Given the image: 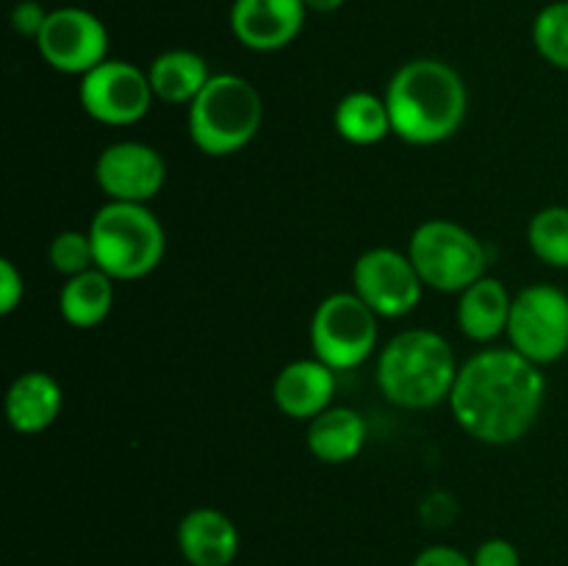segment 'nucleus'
<instances>
[{
	"label": "nucleus",
	"mask_w": 568,
	"mask_h": 566,
	"mask_svg": "<svg viewBox=\"0 0 568 566\" xmlns=\"http://www.w3.org/2000/svg\"><path fill=\"white\" fill-rule=\"evenodd\" d=\"M48 259H50V266L64 277L81 275V272L92 270L94 250H92V239H89V231L55 233L53 242H50L48 247Z\"/></svg>",
	"instance_id": "obj_24"
},
{
	"label": "nucleus",
	"mask_w": 568,
	"mask_h": 566,
	"mask_svg": "<svg viewBox=\"0 0 568 566\" xmlns=\"http://www.w3.org/2000/svg\"><path fill=\"white\" fill-rule=\"evenodd\" d=\"M94 266L114 281H142L159 270L166 253V233L144 203L109 200L89 222Z\"/></svg>",
	"instance_id": "obj_5"
},
{
	"label": "nucleus",
	"mask_w": 568,
	"mask_h": 566,
	"mask_svg": "<svg viewBox=\"0 0 568 566\" xmlns=\"http://www.w3.org/2000/svg\"><path fill=\"white\" fill-rule=\"evenodd\" d=\"M510 347L547 366L568 353V294L552 283H532L514 294L508 322Z\"/></svg>",
	"instance_id": "obj_8"
},
{
	"label": "nucleus",
	"mask_w": 568,
	"mask_h": 566,
	"mask_svg": "<svg viewBox=\"0 0 568 566\" xmlns=\"http://www.w3.org/2000/svg\"><path fill=\"white\" fill-rule=\"evenodd\" d=\"M458 370L453 344L442 333L430 327H410L381 350L375 377L388 403L425 411L449 400Z\"/></svg>",
	"instance_id": "obj_3"
},
{
	"label": "nucleus",
	"mask_w": 568,
	"mask_h": 566,
	"mask_svg": "<svg viewBox=\"0 0 568 566\" xmlns=\"http://www.w3.org/2000/svg\"><path fill=\"white\" fill-rule=\"evenodd\" d=\"M381 316L355 292H336L316 305L311 316V347L331 370L347 372L372 358Z\"/></svg>",
	"instance_id": "obj_7"
},
{
	"label": "nucleus",
	"mask_w": 568,
	"mask_h": 566,
	"mask_svg": "<svg viewBox=\"0 0 568 566\" xmlns=\"http://www.w3.org/2000/svg\"><path fill=\"white\" fill-rule=\"evenodd\" d=\"M425 289L410 255L394 247L366 250L353 266V292L381 320L408 316L422 303Z\"/></svg>",
	"instance_id": "obj_11"
},
{
	"label": "nucleus",
	"mask_w": 568,
	"mask_h": 566,
	"mask_svg": "<svg viewBox=\"0 0 568 566\" xmlns=\"http://www.w3.org/2000/svg\"><path fill=\"white\" fill-rule=\"evenodd\" d=\"M383 98L392 114L394 137L416 148H430L455 137L469 105L464 78L442 59H414L403 64Z\"/></svg>",
	"instance_id": "obj_2"
},
{
	"label": "nucleus",
	"mask_w": 568,
	"mask_h": 566,
	"mask_svg": "<svg viewBox=\"0 0 568 566\" xmlns=\"http://www.w3.org/2000/svg\"><path fill=\"white\" fill-rule=\"evenodd\" d=\"M532 44L547 64L568 72V0L547 3L532 20Z\"/></svg>",
	"instance_id": "obj_23"
},
{
	"label": "nucleus",
	"mask_w": 568,
	"mask_h": 566,
	"mask_svg": "<svg viewBox=\"0 0 568 566\" xmlns=\"http://www.w3.org/2000/svg\"><path fill=\"white\" fill-rule=\"evenodd\" d=\"M333 128L344 142L358 144V148H369L394 133L386 98H377L375 92H364V89L338 100L333 111Z\"/></svg>",
	"instance_id": "obj_21"
},
{
	"label": "nucleus",
	"mask_w": 568,
	"mask_h": 566,
	"mask_svg": "<svg viewBox=\"0 0 568 566\" xmlns=\"http://www.w3.org/2000/svg\"><path fill=\"white\" fill-rule=\"evenodd\" d=\"M39 55L48 67L64 75H87L109 59V28L92 11L81 6L50 9L44 28L33 39Z\"/></svg>",
	"instance_id": "obj_10"
},
{
	"label": "nucleus",
	"mask_w": 568,
	"mask_h": 566,
	"mask_svg": "<svg viewBox=\"0 0 568 566\" xmlns=\"http://www.w3.org/2000/svg\"><path fill=\"white\" fill-rule=\"evenodd\" d=\"M26 297V281L11 259H0V314L9 316L20 309Z\"/></svg>",
	"instance_id": "obj_25"
},
{
	"label": "nucleus",
	"mask_w": 568,
	"mask_h": 566,
	"mask_svg": "<svg viewBox=\"0 0 568 566\" xmlns=\"http://www.w3.org/2000/svg\"><path fill=\"white\" fill-rule=\"evenodd\" d=\"M305 17V0H233L231 31L247 50L275 53L300 37Z\"/></svg>",
	"instance_id": "obj_13"
},
{
	"label": "nucleus",
	"mask_w": 568,
	"mask_h": 566,
	"mask_svg": "<svg viewBox=\"0 0 568 566\" xmlns=\"http://www.w3.org/2000/svg\"><path fill=\"white\" fill-rule=\"evenodd\" d=\"M475 566H521L519 549L508 538H488L471 555Z\"/></svg>",
	"instance_id": "obj_27"
},
{
	"label": "nucleus",
	"mask_w": 568,
	"mask_h": 566,
	"mask_svg": "<svg viewBox=\"0 0 568 566\" xmlns=\"http://www.w3.org/2000/svg\"><path fill=\"white\" fill-rule=\"evenodd\" d=\"M408 255L433 292L460 294L486 277L488 253L469 228L453 220H427L410 233Z\"/></svg>",
	"instance_id": "obj_6"
},
{
	"label": "nucleus",
	"mask_w": 568,
	"mask_h": 566,
	"mask_svg": "<svg viewBox=\"0 0 568 566\" xmlns=\"http://www.w3.org/2000/svg\"><path fill=\"white\" fill-rule=\"evenodd\" d=\"M532 255L555 270H568V205H547L527 225Z\"/></svg>",
	"instance_id": "obj_22"
},
{
	"label": "nucleus",
	"mask_w": 568,
	"mask_h": 566,
	"mask_svg": "<svg viewBox=\"0 0 568 566\" xmlns=\"http://www.w3.org/2000/svg\"><path fill=\"white\" fill-rule=\"evenodd\" d=\"M111 309H114V277L98 266L67 277L59 292V314L78 331L98 327L111 314Z\"/></svg>",
	"instance_id": "obj_20"
},
{
	"label": "nucleus",
	"mask_w": 568,
	"mask_h": 566,
	"mask_svg": "<svg viewBox=\"0 0 568 566\" xmlns=\"http://www.w3.org/2000/svg\"><path fill=\"white\" fill-rule=\"evenodd\" d=\"M50 9H44L39 0H20V3L11 9V28L14 33L28 39H37L39 31L44 28V20H48Z\"/></svg>",
	"instance_id": "obj_26"
},
{
	"label": "nucleus",
	"mask_w": 568,
	"mask_h": 566,
	"mask_svg": "<svg viewBox=\"0 0 568 566\" xmlns=\"http://www.w3.org/2000/svg\"><path fill=\"white\" fill-rule=\"evenodd\" d=\"M94 181L109 200L148 205L164 189L166 164L150 144L114 142L94 161Z\"/></svg>",
	"instance_id": "obj_12"
},
{
	"label": "nucleus",
	"mask_w": 568,
	"mask_h": 566,
	"mask_svg": "<svg viewBox=\"0 0 568 566\" xmlns=\"http://www.w3.org/2000/svg\"><path fill=\"white\" fill-rule=\"evenodd\" d=\"M153 100L148 72L122 59H105L78 83V103L100 125H136L148 117Z\"/></svg>",
	"instance_id": "obj_9"
},
{
	"label": "nucleus",
	"mask_w": 568,
	"mask_h": 566,
	"mask_svg": "<svg viewBox=\"0 0 568 566\" xmlns=\"http://www.w3.org/2000/svg\"><path fill=\"white\" fill-rule=\"evenodd\" d=\"M366 438H369L366 420L347 405H331L322 411L308 422V433H305L311 455L333 466L358 458L361 449L366 447Z\"/></svg>",
	"instance_id": "obj_18"
},
{
	"label": "nucleus",
	"mask_w": 568,
	"mask_h": 566,
	"mask_svg": "<svg viewBox=\"0 0 568 566\" xmlns=\"http://www.w3.org/2000/svg\"><path fill=\"white\" fill-rule=\"evenodd\" d=\"M410 566H475V564H471V555H466L464 549L453 547V544H430V547H425L419 555H416Z\"/></svg>",
	"instance_id": "obj_28"
},
{
	"label": "nucleus",
	"mask_w": 568,
	"mask_h": 566,
	"mask_svg": "<svg viewBox=\"0 0 568 566\" xmlns=\"http://www.w3.org/2000/svg\"><path fill=\"white\" fill-rule=\"evenodd\" d=\"M264 122L261 92L236 72L211 75L203 92L192 100L186 117L189 139L194 148L214 159L247 148Z\"/></svg>",
	"instance_id": "obj_4"
},
{
	"label": "nucleus",
	"mask_w": 568,
	"mask_h": 566,
	"mask_svg": "<svg viewBox=\"0 0 568 566\" xmlns=\"http://www.w3.org/2000/svg\"><path fill=\"white\" fill-rule=\"evenodd\" d=\"M347 0H305V9L314 11V14H333L338 11Z\"/></svg>",
	"instance_id": "obj_29"
},
{
	"label": "nucleus",
	"mask_w": 568,
	"mask_h": 566,
	"mask_svg": "<svg viewBox=\"0 0 568 566\" xmlns=\"http://www.w3.org/2000/svg\"><path fill=\"white\" fill-rule=\"evenodd\" d=\"M333 394H336V370H331L316 355L286 364L272 383V400L277 411L303 422H311L331 408Z\"/></svg>",
	"instance_id": "obj_14"
},
{
	"label": "nucleus",
	"mask_w": 568,
	"mask_h": 566,
	"mask_svg": "<svg viewBox=\"0 0 568 566\" xmlns=\"http://www.w3.org/2000/svg\"><path fill=\"white\" fill-rule=\"evenodd\" d=\"M175 538L189 566H231L242 547V536L231 516L209 505L183 514Z\"/></svg>",
	"instance_id": "obj_15"
},
{
	"label": "nucleus",
	"mask_w": 568,
	"mask_h": 566,
	"mask_svg": "<svg viewBox=\"0 0 568 566\" xmlns=\"http://www.w3.org/2000/svg\"><path fill=\"white\" fill-rule=\"evenodd\" d=\"M148 78L155 100L166 105H192V100L211 81V70L200 53L175 48L155 55L153 64L148 67Z\"/></svg>",
	"instance_id": "obj_19"
},
{
	"label": "nucleus",
	"mask_w": 568,
	"mask_h": 566,
	"mask_svg": "<svg viewBox=\"0 0 568 566\" xmlns=\"http://www.w3.org/2000/svg\"><path fill=\"white\" fill-rule=\"evenodd\" d=\"M547 400V377L514 347H488L460 364L449 411L483 444H516L530 433Z\"/></svg>",
	"instance_id": "obj_1"
},
{
	"label": "nucleus",
	"mask_w": 568,
	"mask_h": 566,
	"mask_svg": "<svg viewBox=\"0 0 568 566\" xmlns=\"http://www.w3.org/2000/svg\"><path fill=\"white\" fill-rule=\"evenodd\" d=\"M61 408H64V392L59 381L42 370L22 372L6 392V420L11 431L22 436L48 431L59 420Z\"/></svg>",
	"instance_id": "obj_16"
},
{
	"label": "nucleus",
	"mask_w": 568,
	"mask_h": 566,
	"mask_svg": "<svg viewBox=\"0 0 568 566\" xmlns=\"http://www.w3.org/2000/svg\"><path fill=\"white\" fill-rule=\"evenodd\" d=\"M510 305H514V297H510L508 286L499 277L486 275L460 292L455 320L466 338L486 344L508 333Z\"/></svg>",
	"instance_id": "obj_17"
}]
</instances>
